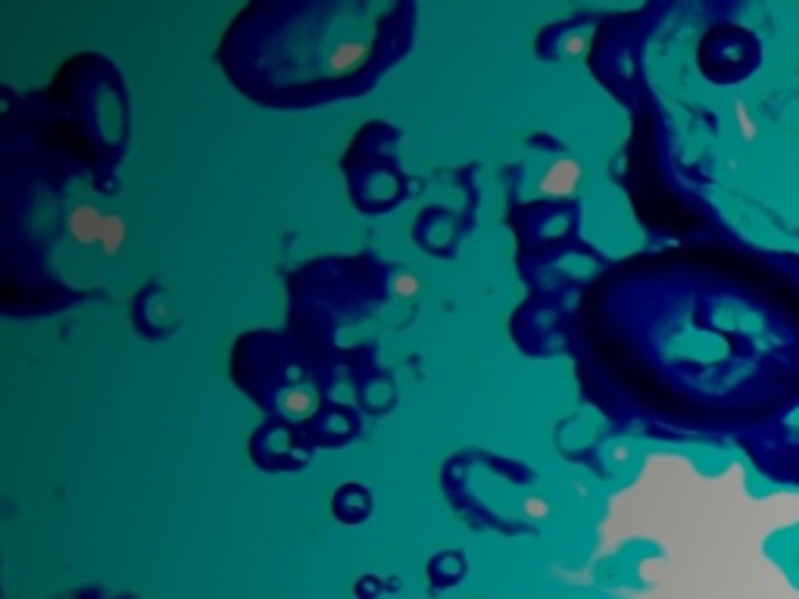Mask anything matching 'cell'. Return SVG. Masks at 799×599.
Here are the masks:
<instances>
[{
  "instance_id": "obj_8",
  "label": "cell",
  "mask_w": 799,
  "mask_h": 599,
  "mask_svg": "<svg viewBox=\"0 0 799 599\" xmlns=\"http://www.w3.org/2000/svg\"><path fill=\"white\" fill-rule=\"evenodd\" d=\"M522 512H525V518H531V522H547L553 506H550L547 497H537V493H531V497L522 500Z\"/></svg>"
},
{
  "instance_id": "obj_7",
  "label": "cell",
  "mask_w": 799,
  "mask_h": 599,
  "mask_svg": "<svg viewBox=\"0 0 799 599\" xmlns=\"http://www.w3.org/2000/svg\"><path fill=\"white\" fill-rule=\"evenodd\" d=\"M590 35L587 29H578V32H569L565 35L562 41H559V50L565 57H575V60H581V57H587V50H590Z\"/></svg>"
},
{
  "instance_id": "obj_3",
  "label": "cell",
  "mask_w": 799,
  "mask_h": 599,
  "mask_svg": "<svg viewBox=\"0 0 799 599\" xmlns=\"http://www.w3.org/2000/svg\"><path fill=\"white\" fill-rule=\"evenodd\" d=\"M278 406L288 419H306V415L316 409V394L306 384H294L278 394Z\"/></svg>"
},
{
  "instance_id": "obj_4",
  "label": "cell",
  "mask_w": 799,
  "mask_h": 599,
  "mask_svg": "<svg viewBox=\"0 0 799 599\" xmlns=\"http://www.w3.org/2000/svg\"><path fill=\"white\" fill-rule=\"evenodd\" d=\"M128 241V222L119 213H103V228H100V253L103 256H119Z\"/></svg>"
},
{
  "instance_id": "obj_5",
  "label": "cell",
  "mask_w": 799,
  "mask_h": 599,
  "mask_svg": "<svg viewBox=\"0 0 799 599\" xmlns=\"http://www.w3.org/2000/svg\"><path fill=\"white\" fill-rule=\"evenodd\" d=\"M422 294V281L416 272H409V269H400L391 275V297L394 300H416Z\"/></svg>"
},
{
  "instance_id": "obj_6",
  "label": "cell",
  "mask_w": 799,
  "mask_h": 599,
  "mask_svg": "<svg viewBox=\"0 0 799 599\" xmlns=\"http://www.w3.org/2000/svg\"><path fill=\"white\" fill-rule=\"evenodd\" d=\"M731 113H734V128H737V135H740L743 141H756V138H759V119H756V113H753L750 107H746L743 100L734 103Z\"/></svg>"
},
{
  "instance_id": "obj_1",
  "label": "cell",
  "mask_w": 799,
  "mask_h": 599,
  "mask_svg": "<svg viewBox=\"0 0 799 599\" xmlns=\"http://www.w3.org/2000/svg\"><path fill=\"white\" fill-rule=\"evenodd\" d=\"M584 185V166L575 156H559L537 178V194L544 200H569Z\"/></svg>"
},
{
  "instance_id": "obj_2",
  "label": "cell",
  "mask_w": 799,
  "mask_h": 599,
  "mask_svg": "<svg viewBox=\"0 0 799 599\" xmlns=\"http://www.w3.org/2000/svg\"><path fill=\"white\" fill-rule=\"evenodd\" d=\"M100 228H103V213L94 203H72L66 213V231L75 244L82 247H97L100 244Z\"/></svg>"
}]
</instances>
